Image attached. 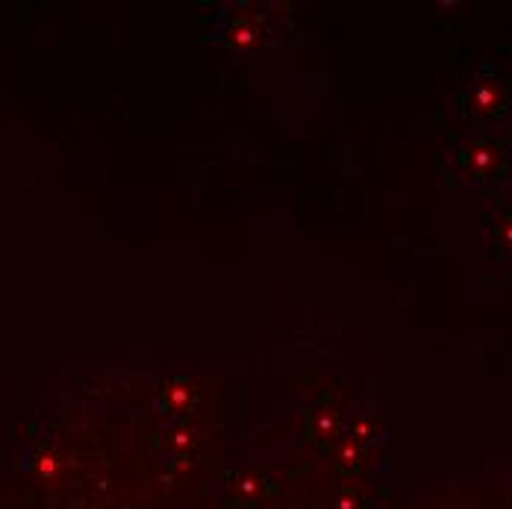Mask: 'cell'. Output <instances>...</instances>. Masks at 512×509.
Masks as SVG:
<instances>
[{
  "label": "cell",
  "instance_id": "8",
  "mask_svg": "<svg viewBox=\"0 0 512 509\" xmlns=\"http://www.w3.org/2000/svg\"><path fill=\"white\" fill-rule=\"evenodd\" d=\"M336 509H362V501H359L354 492H345V495H339Z\"/></svg>",
  "mask_w": 512,
  "mask_h": 509
},
{
  "label": "cell",
  "instance_id": "3",
  "mask_svg": "<svg viewBox=\"0 0 512 509\" xmlns=\"http://www.w3.org/2000/svg\"><path fill=\"white\" fill-rule=\"evenodd\" d=\"M274 33V12H268V6L259 3H233L230 9H224L215 27L218 42L239 53L262 51L265 45H274Z\"/></svg>",
  "mask_w": 512,
  "mask_h": 509
},
{
  "label": "cell",
  "instance_id": "2",
  "mask_svg": "<svg viewBox=\"0 0 512 509\" xmlns=\"http://www.w3.org/2000/svg\"><path fill=\"white\" fill-rule=\"evenodd\" d=\"M451 174L468 186H504L512 174V153L504 142L477 136L451 145Z\"/></svg>",
  "mask_w": 512,
  "mask_h": 509
},
{
  "label": "cell",
  "instance_id": "7",
  "mask_svg": "<svg viewBox=\"0 0 512 509\" xmlns=\"http://www.w3.org/2000/svg\"><path fill=\"white\" fill-rule=\"evenodd\" d=\"M486 242H489V251L495 254V259L512 268V206L495 212L486 221Z\"/></svg>",
  "mask_w": 512,
  "mask_h": 509
},
{
  "label": "cell",
  "instance_id": "5",
  "mask_svg": "<svg viewBox=\"0 0 512 509\" xmlns=\"http://www.w3.org/2000/svg\"><path fill=\"white\" fill-rule=\"evenodd\" d=\"M301 427H304V436H307L309 442H315V445H330V442H336V439L342 436V430H345V412L336 407L330 398H321V401H315V404L304 412Z\"/></svg>",
  "mask_w": 512,
  "mask_h": 509
},
{
  "label": "cell",
  "instance_id": "4",
  "mask_svg": "<svg viewBox=\"0 0 512 509\" xmlns=\"http://www.w3.org/2000/svg\"><path fill=\"white\" fill-rule=\"evenodd\" d=\"M277 492L271 474L259 471V468H245L227 477L224 486V501L230 504V509H254L262 507L271 495Z\"/></svg>",
  "mask_w": 512,
  "mask_h": 509
},
{
  "label": "cell",
  "instance_id": "1",
  "mask_svg": "<svg viewBox=\"0 0 512 509\" xmlns=\"http://www.w3.org/2000/svg\"><path fill=\"white\" fill-rule=\"evenodd\" d=\"M454 112L474 133H486L512 115V77L498 74L492 65L480 68L460 89Z\"/></svg>",
  "mask_w": 512,
  "mask_h": 509
},
{
  "label": "cell",
  "instance_id": "6",
  "mask_svg": "<svg viewBox=\"0 0 512 509\" xmlns=\"http://www.w3.org/2000/svg\"><path fill=\"white\" fill-rule=\"evenodd\" d=\"M195 404H198V386L186 377H174V380L162 383L156 392V407L165 415H174V418L189 415Z\"/></svg>",
  "mask_w": 512,
  "mask_h": 509
}]
</instances>
